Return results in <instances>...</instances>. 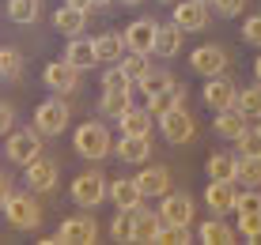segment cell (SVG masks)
<instances>
[{
  "label": "cell",
  "instance_id": "6da1fadb",
  "mask_svg": "<svg viewBox=\"0 0 261 245\" xmlns=\"http://www.w3.org/2000/svg\"><path fill=\"white\" fill-rule=\"evenodd\" d=\"M72 143L84 159H106L114 151V140H110V129L102 121H84L76 132H72Z\"/></svg>",
  "mask_w": 261,
  "mask_h": 245
},
{
  "label": "cell",
  "instance_id": "7a4b0ae2",
  "mask_svg": "<svg viewBox=\"0 0 261 245\" xmlns=\"http://www.w3.org/2000/svg\"><path fill=\"white\" fill-rule=\"evenodd\" d=\"M95 238H98V226L91 215H72L57 226V234L42 238V245H91Z\"/></svg>",
  "mask_w": 261,
  "mask_h": 245
},
{
  "label": "cell",
  "instance_id": "3957f363",
  "mask_svg": "<svg viewBox=\"0 0 261 245\" xmlns=\"http://www.w3.org/2000/svg\"><path fill=\"white\" fill-rule=\"evenodd\" d=\"M0 211H4L8 226H15V230H34V226L42 223V207L31 193H12Z\"/></svg>",
  "mask_w": 261,
  "mask_h": 245
},
{
  "label": "cell",
  "instance_id": "277c9868",
  "mask_svg": "<svg viewBox=\"0 0 261 245\" xmlns=\"http://www.w3.org/2000/svg\"><path fill=\"white\" fill-rule=\"evenodd\" d=\"M106 189H110V181L106 174H98V170H87V174H80L72 181V200L80 207H98L106 200Z\"/></svg>",
  "mask_w": 261,
  "mask_h": 245
},
{
  "label": "cell",
  "instance_id": "5b68a950",
  "mask_svg": "<svg viewBox=\"0 0 261 245\" xmlns=\"http://www.w3.org/2000/svg\"><path fill=\"white\" fill-rule=\"evenodd\" d=\"M8 159L15 166H27L31 159L42 155V132L38 129H19V132H8Z\"/></svg>",
  "mask_w": 261,
  "mask_h": 245
},
{
  "label": "cell",
  "instance_id": "8992f818",
  "mask_svg": "<svg viewBox=\"0 0 261 245\" xmlns=\"http://www.w3.org/2000/svg\"><path fill=\"white\" fill-rule=\"evenodd\" d=\"M34 129H38L42 136H61L68 129V106L61 102V95L46 98V102L34 110Z\"/></svg>",
  "mask_w": 261,
  "mask_h": 245
},
{
  "label": "cell",
  "instance_id": "52a82bcc",
  "mask_svg": "<svg viewBox=\"0 0 261 245\" xmlns=\"http://www.w3.org/2000/svg\"><path fill=\"white\" fill-rule=\"evenodd\" d=\"M155 19L151 15H144V19H133L129 26L121 30L125 38V53H144V57H151V45H155Z\"/></svg>",
  "mask_w": 261,
  "mask_h": 245
},
{
  "label": "cell",
  "instance_id": "ba28073f",
  "mask_svg": "<svg viewBox=\"0 0 261 245\" xmlns=\"http://www.w3.org/2000/svg\"><path fill=\"white\" fill-rule=\"evenodd\" d=\"M159 129H163L167 143H174V147H182V143H190V140H193L197 125H193V117L186 113V106H174V110H170V113H163V117H159Z\"/></svg>",
  "mask_w": 261,
  "mask_h": 245
},
{
  "label": "cell",
  "instance_id": "9c48e42d",
  "mask_svg": "<svg viewBox=\"0 0 261 245\" xmlns=\"http://www.w3.org/2000/svg\"><path fill=\"white\" fill-rule=\"evenodd\" d=\"M208 15H212V8L204 4V0H174L170 19L190 34V30H204V26H208Z\"/></svg>",
  "mask_w": 261,
  "mask_h": 245
},
{
  "label": "cell",
  "instance_id": "30bf717a",
  "mask_svg": "<svg viewBox=\"0 0 261 245\" xmlns=\"http://www.w3.org/2000/svg\"><path fill=\"white\" fill-rule=\"evenodd\" d=\"M190 68L197 72V76H223L227 72V53L220 49V45H197V49L190 53Z\"/></svg>",
  "mask_w": 261,
  "mask_h": 245
},
{
  "label": "cell",
  "instance_id": "8fae6325",
  "mask_svg": "<svg viewBox=\"0 0 261 245\" xmlns=\"http://www.w3.org/2000/svg\"><path fill=\"white\" fill-rule=\"evenodd\" d=\"M159 219H163L167 226H190L193 223V196H186V193H163Z\"/></svg>",
  "mask_w": 261,
  "mask_h": 245
},
{
  "label": "cell",
  "instance_id": "7c38bea8",
  "mask_svg": "<svg viewBox=\"0 0 261 245\" xmlns=\"http://www.w3.org/2000/svg\"><path fill=\"white\" fill-rule=\"evenodd\" d=\"M42 79H46L49 90H61V95H72V90L80 87V68L72 65V60H49L46 72H42Z\"/></svg>",
  "mask_w": 261,
  "mask_h": 245
},
{
  "label": "cell",
  "instance_id": "4fadbf2b",
  "mask_svg": "<svg viewBox=\"0 0 261 245\" xmlns=\"http://www.w3.org/2000/svg\"><path fill=\"white\" fill-rule=\"evenodd\" d=\"M235 95H239V87L231 83L227 76H208V83H204V106L208 110H235Z\"/></svg>",
  "mask_w": 261,
  "mask_h": 245
},
{
  "label": "cell",
  "instance_id": "5bb4252c",
  "mask_svg": "<svg viewBox=\"0 0 261 245\" xmlns=\"http://www.w3.org/2000/svg\"><path fill=\"white\" fill-rule=\"evenodd\" d=\"M23 170H27V189H31V193H49V189L57 185V162L46 159V155L31 159Z\"/></svg>",
  "mask_w": 261,
  "mask_h": 245
},
{
  "label": "cell",
  "instance_id": "9a60e30c",
  "mask_svg": "<svg viewBox=\"0 0 261 245\" xmlns=\"http://www.w3.org/2000/svg\"><path fill=\"white\" fill-rule=\"evenodd\" d=\"M235 196H239L235 181H208V189H204V204H208L212 215L235 211Z\"/></svg>",
  "mask_w": 261,
  "mask_h": 245
},
{
  "label": "cell",
  "instance_id": "2e32d148",
  "mask_svg": "<svg viewBox=\"0 0 261 245\" xmlns=\"http://www.w3.org/2000/svg\"><path fill=\"white\" fill-rule=\"evenodd\" d=\"M182 38H186V30L174 19L159 23L155 26V45H151V53H155V57H178V53H182Z\"/></svg>",
  "mask_w": 261,
  "mask_h": 245
},
{
  "label": "cell",
  "instance_id": "e0dca14e",
  "mask_svg": "<svg viewBox=\"0 0 261 245\" xmlns=\"http://www.w3.org/2000/svg\"><path fill=\"white\" fill-rule=\"evenodd\" d=\"M106 196H110V200L118 204L121 211H133V207H140V204H144V193H140L137 177H118V181H110Z\"/></svg>",
  "mask_w": 261,
  "mask_h": 245
},
{
  "label": "cell",
  "instance_id": "ac0fdd59",
  "mask_svg": "<svg viewBox=\"0 0 261 245\" xmlns=\"http://www.w3.org/2000/svg\"><path fill=\"white\" fill-rule=\"evenodd\" d=\"M114 155L121 162H133V166H144L151 155V136H121L118 147H114Z\"/></svg>",
  "mask_w": 261,
  "mask_h": 245
},
{
  "label": "cell",
  "instance_id": "d6986e66",
  "mask_svg": "<svg viewBox=\"0 0 261 245\" xmlns=\"http://www.w3.org/2000/svg\"><path fill=\"white\" fill-rule=\"evenodd\" d=\"M137 185H140L144 196H163V193H170V170L167 166H148V162H144V170L137 174Z\"/></svg>",
  "mask_w": 261,
  "mask_h": 245
},
{
  "label": "cell",
  "instance_id": "ffe728a7",
  "mask_svg": "<svg viewBox=\"0 0 261 245\" xmlns=\"http://www.w3.org/2000/svg\"><path fill=\"white\" fill-rule=\"evenodd\" d=\"M235 238L239 234L223 223V215H212V219H204L201 226H197V241H204V245H231Z\"/></svg>",
  "mask_w": 261,
  "mask_h": 245
},
{
  "label": "cell",
  "instance_id": "44dd1931",
  "mask_svg": "<svg viewBox=\"0 0 261 245\" xmlns=\"http://www.w3.org/2000/svg\"><path fill=\"white\" fill-rule=\"evenodd\" d=\"M174 106H186V87H178V83L148 98V113H151V121H159V117H163V113H170Z\"/></svg>",
  "mask_w": 261,
  "mask_h": 245
},
{
  "label": "cell",
  "instance_id": "7402d4cb",
  "mask_svg": "<svg viewBox=\"0 0 261 245\" xmlns=\"http://www.w3.org/2000/svg\"><path fill=\"white\" fill-rule=\"evenodd\" d=\"M53 26H57L61 34H68V38H80V30L87 26V12L61 4V8H57V15H53Z\"/></svg>",
  "mask_w": 261,
  "mask_h": 245
},
{
  "label": "cell",
  "instance_id": "603a6c76",
  "mask_svg": "<svg viewBox=\"0 0 261 245\" xmlns=\"http://www.w3.org/2000/svg\"><path fill=\"white\" fill-rule=\"evenodd\" d=\"M212 129H216L220 140H239V136L246 132V117H242L239 110H220L216 121H212Z\"/></svg>",
  "mask_w": 261,
  "mask_h": 245
},
{
  "label": "cell",
  "instance_id": "cb8c5ba5",
  "mask_svg": "<svg viewBox=\"0 0 261 245\" xmlns=\"http://www.w3.org/2000/svg\"><path fill=\"white\" fill-rule=\"evenodd\" d=\"M204 174H208V181H235L239 159L231 155V151H220V155H212L208 162H204Z\"/></svg>",
  "mask_w": 261,
  "mask_h": 245
},
{
  "label": "cell",
  "instance_id": "d4e9b609",
  "mask_svg": "<svg viewBox=\"0 0 261 245\" xmlns=\"http://www.w3.org/2000/svg\"><path fill=\"white\" fill-rule=\"evenodd\" d=\"M125 110H133V90H102V98H98V113L102 117L118 121Z\"/></svg>",
  "mask_w": 261,
  "mask_h": 245
},
{
  "label": "cell",
  "instance_id": "484cf974",
  "mask_svg": "<svg viewBox=\"0 0 261 245\" xmlns=\"http://www.w3.org/2000/svg\"><path fill=\"white\" fill-rule=\"evenodd\" d=\"M159 226H163V219H159V211H140L137 207V219H133V241H155Z\"/></svg>",
  "mask_w": 261,
  "mask_h": 245
},
{
  "label": "cell",
  "instance_id": "4316f807",
  "mask_svg": "<svg viewBox=\"0 0 261 245\" xmlns=\"http://www.w3.org/2000/svg\"><path fill=\"white\" fill-rule=\"evenodd\" d=\"M235 110L246 117V121H261V83L239 90L235 95Z\"/></svg>",
  "mask_w": 261,
  "mask_h": 245
},
{
  "label": "cell",
  "instance_id": "83f0119b",
  "mask_svg": "<svg viewBox=\"0 0 261 245\" xmlns=\"http://www.w3.org/2000/svg\"><path fill=\"white\" fill-rule=\"evenodd\" d=\"M121 136H151V113L148 110H125L118 117Z\"/></svg>",
  "mask_w": 261,
  "mask_h": 245
},
{
  "label": "cell",
  "instance_id": "f1b7e54d",
  "mask_svg": "<svg viewBox=\"0 0 261 245\" xmlns=\"http://www.w3.org/2000/svg\"><path fill=\"white\" fill-rule=\"evenodd\" d=\"M65 60H72L80 72L84 68H91V65H98L95 60V42H87V38H72L68 42V49H65Z\"/></svg>",
  "mask_w": 261,
  "mask_h": 245
},
{
  "label": "cell",
  "instance_id": "f546056e",
  "mask_svg": "<svg viewBox=\"0 0 261 245\" xmlns=\"http://www.w3.org/2000/svg\"><path fill=\"white\" fill-rule=\"evenodd\" d=\"M125 38L121 34H98L95 38V60H121Z\"/></svg>",
  "mask_w": 261,
  "mask_h": 245
},
{
  "label": "cell",
  "instance_id": "4dcf8cb0",
  "mask_svg": "<svg viewBox=\"0 0 261 245\" xmlns=\"http://www.w3.org/2000/svg\"><path fill=\"white\" fill-rule=\"evenodd\" d=\"M118 68H121L125 76L133 79V83H140V79H144V76H148V72H151V60L144 57V53H121Z\"/></svg>",
  "mask_w": 261,
  "mask_h": 245
},
{
  "label": "cell",
  "instance_id": "1f68e13d",
  "mask_svg": "<svg viewBox=\"0 0 261 245\" xmlns=\"http://www.w3.org/2000/svg\"><path fill=\"white\" fill-rule=\"evenodd\" d=\"M42 15V0H8V19L12 23H34Z\"/></svg>",
  "mask_w": 261,
  "mask_h": 245
},
{
  "label": "cell",
  "instance_id": "d6a6232c",
  "mask_svg": "<svg viewBox=\"0 0 261 245\" xmlns=\"http://www.w3.org/2000/svg\"><path fill=\"white\" fill-rule=\"evenodd\" d=\"M140 90H144V98H151V95H159V90H167V87H174V76L170 72H163V68H151L148 76L137 83Z\"/></svg>",
  "mask_w": 261,
  "mask_h": 245
},
{
  "label": "cell",
  "instance_id": "836d02e7",
  "mask_svg": "<svg viewBox=\"0 0 261 245\" xmlns=\"http://www.w3.org/2000/svg\"><path fill=\"white\" fill-rule=\"evenodd\" d=\"M133 219H137V207H133V211H121L118 207V215H114V223H110V238L114 241H133Z\"/></svg>",
  "mask_w": 261,
  "mask_h": 245
},
{
  "label": "cell",
  "instance_id": "e575fe53",
  "mask_svg": "<svg viewBox=\"0 0 261 245\" xmlns=\"http://www.w3.org/2000/svg\"><path fill=\"white\" fill-rule=\"evenodd\" d=\"M19 72H23L19 49H12V45H0V76H4V79H19Z\"/></svg>",
  "mask_w": 261,
  "mask_h": 245
},
{
  "label": "cell",
  "instance_id": "d590c367",
  "mask_svg": "<svg viewBox=\"0 0 261 245\" xmlns=\"http://www.w3.org/2000/svg\"><path fill=\"white\" fill-rule=\"evenodd\" d=\"M239 238L242 241H261V211H250V215H239Z\"/></svg>",
  "mask_w": 261,
  "mask_h": 245
},
{
  "label": "cell",
  "instance_id": "8d00e7d4",
  "mask_svg": "<svg viewBox=\"0 0 261 245\" xmlns=\"http://www.w3.org/2000/svg\"><path fill=\"white\" fill-rule=\"evenodd\" d=\"M235 181H242V185H250V189H257V185H261V159H239Z\"/></svg>",
  "mask_w": 261,
  "mask_h": 245
},
{
  "label": "cell",
  "instance_id": "74e56055",
  "mask_svg": "<svg viewBox=\"0 0 261 245\" xmlns=\"http://www.w3.org/2000/svg\"><path fill=\"white\" fill-rule=\"evenodd\" d=\"M235 143H239L242 159H261V129H246Z\"/></svg>",
  "mask_w": 261,
  "mask_h": 245
},
{
  "label": "cell",
  "instance_id": "f35d334b",
  "mask_svg": "<svg viewBox=\"0 0 261 245\" xmlns=\"http://www.w3.org/2000/svg\"><path fill=\"white\" fill-rule=\"evenodd\" d=\"M235 211H239V215L261 211V189H242V193L235 196Z\"/></svg>",
  "mask_w": 261,
  "mask_h": 245
},
{
  "label": "cell",
  "instance_id": "ab89813d",
  "mask_svg": "<svg viewBox=\"0 0 261 245\" xmlns=\"http://www.w3.org/2000/svg\"><path fill=\"white\" fill-rule=\"evenodd\" d=\"M102 90H133V79L125 76L118 65H114V68L102 72Z\"/></svg>",
  "mask_w": 261,
  "mask_h": 245
},
{
  "label": "cell",
  "instance_id": "60d3db41",
  "mask_svg": "<svg viewBox=\"0 0 261 245\" xmlns=\"http://www.w3.org/2000/svg\"><path fill=\"white\" fill-rule=\"evenodd\" d=\"M242 42H250V45L261 49V12H254L246 23H242Z\"/></svg>",
  "mask_w": 261,
  "mask_h": 245
},
{
  "label": "cell",
  "instance_id": "b9f144b4",
  "mask_svg": "<svg viewBox=\"0 0 261 245\" xmlns=\"http://www.w3.org/2000/svg\"><path fill=\"white\" fill-rule=\"evenodd\" d=\"M208 4H212V12L220 15V19H235L246 0H208Z\"/></svg>",
  "mask_w": 261,
  "mask_h": 245
},
{
  "label": "cell",
  "instance_id": "7bdbcfd3",
  "mask_svg": "<svg viewBox=\"0 0 261 245\" xmlns=\"http://www.w3.org/2000/svg\"><path fill=\"white\" fill-rule=\"evenodd\" d=\"M12 121H15L12 106H8V102H0V136H8V132H12Z\"/></svg>",
  "mask_w": 261,
  "mask_h": 245
},
{
  "label": "cell",
  "instance_id": "ee69618b",
  "mask_svg": "<svg viewBox=\"0 0 261 245\" xmlns=\"http://www.w3.org/2000/svg\"><path fill=\"white\" fill-rule=\"evenodd\" d=\"M12 193H15V189H12V177H8V174H0V207L8 204V196H12Z\"/></svg>",
  "mask_w": 261,
  "mask_h": 245
},
{
  "label": "cell",
  "instance_id": "f6af8a7d",
  "mask_svg": "<svg viewBox=\"0 0 261 245\" xmlns=\"http://www.w3.org/2000/svg\"><path fill=\"white\" fill-rule=\"evenodd\" d=\"M68 8H80V12H91V0H65Z\"/></svg>",
  "mask_w": 261,
  "mask_h": 245
},
{
  "label": "cell",
  "instance_id": "bcb514c9",
  "mask_svg": "<svg viewBox=\"0 0 261 245\" xmlns=\"http://www.w3.org/2000/svg\"><path fill=\"white\" fill-rule=\"evenodd\" d=\"M254 79L261 83V53H257V60H254Z\"/></svg>",
  "mask_w": 261,
  "mask_h": 245
},
{
  "label": "cell",
  "instance_id": "7dc6e473",
  "mask_svg": "<svg viewBox=\"0 0 261 245\" xmlns=\"http://www.w3.org/2000/svg\"><path fill=\"white\" fill-rule=\"evenodd\" d=\"M102 4H114V0H91V8H102Z\"/></svg>",
  "mask_w": 261,
  "mask_h": 245
},
{
  "label": "cell",
  "instance_id": "c3c4849f",
  "mask_svg": "<svg viewBox=\"0 0 261 245\" xmlns=\"http://www.w3.org/2000/svg\"><path fill=\"white\" fill-rule=\"evenodd\" d=\"M121 4H140V0H121Z\"/></svg>",
  "mask_w": 261,
  "mask_h": 245
},
{
  "label": "cell",
  "instance_id": "681fc988",
  "mask_svg": "<svg viewBox=\"0 0 261 245\" xmlns=\"http://www.w3.org/2000/svg\"><path fill=\"white\" fill-rule=\"evenodd\" d=\"M163 4H174V0H163Z\"/></svg>",
  "mask_w": 261,
  "mask_h": 245
},
{
  "label": "cell",
  "instance_id": "f907efd6",
  "mask_svg": "<svg viewBox=\"0 0 261 245\" xmlns=\"http://www.w3.org/2000/svg\"><path fill=\"white\" fill-rule=\"evenodd\" d=\"M204 4H208V0H204Z\"/></svg>",
  "mask_w": 261,
  "mask_h": 245
},
{
  "label": "cell",
  "instance_id": "816d5d0a",
  "mask_svg": "<svg viewBox=\"0 0 261 245\" xmlns=\"http://www.w3.org/2000/svg\"><path fill=\"white\" fill-rule=\"evenodd\" d=\"M257 129H261V125H257Z\"/></svg>",
  "mask_w": 261,
  "mask_h": 245
},
{
  "label": "cell",
  "instance_id": "f5cc1de1",
  "mask_svg": "<svg viewBox=\"0 0 261 245\" xmlns=\"http://www.w3.org/2000/svg\"><path fill=\"white\" fill-rule=\"evenodd\" d=\"M257 189H261V185H257Z\"/></svg>",
  "mask_w": 261,
  "mask_h": 245
}]
</instances>
